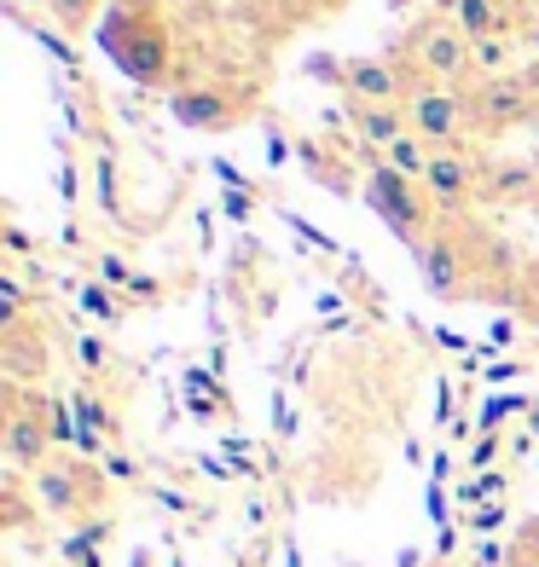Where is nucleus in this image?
Segmentation results:
<instances>
[{"label": "nucleus", "instance_id": "f257e3e1", "mask_svg": "<svg viewBox=\"0 0 539 567\" xmlns=\"http://www.w3.org/2000/svg\"><path fill=\"white\" fill-rule=\"evenodd\" d=\"M99 47L140 87H163L174 75V41L163 23V0H111L105 23H99Z\"/></svg>", "mask_w": 539, "mask_h": 567}, {"label": "nucleus", "instance_id": "f03ea898", "mask_svg": "<svg viewBox=\"0 0 539 567\" xmlns=\"http://www.w3.org/2000/svg\"><path fill=\"white\" fill-rule=\"evenodd\" d=\"M406 75H413L418 87H458V82H470L476 87V64H470V35L458 30V23L447 12H429L418 18L413 30H406L400 41V53Z\"/></svg>", "mask_w": 539, "mask_h": 567}, {"label": "nucleus", "instance_id": "7ed1b4c3", "mask_svg": "<svg viewBox=\"0 0 539 567\" xmlns=\"http://www.w3.org/2000/svg\"><path fill=\"white\" fill-rule=\"evenodd\" d=\"M30 486H35L41 515L75 522V527L93 522V515H105V504H111V475L88 457H59L53 452V463H41V470L30 475Z\"/></svg>", "mask_w": 539, "mask_h": 567}, {"label": "nucleus", "instance_id": "20e7f679", "mask_svg": "<svg viewBox=\"0 0 539 567\" xmlns=\"http://www.w3.org/2000/svg\"><path fill=\"white\" fill-rule=\"evenodd\" d=\"M366 203L377 209V220L395 231L400 244H424V238H435L441 231V209L429 203V192L418 186V179H406V174H395L383 157H366Z\"/></svg>", "mask_w": 539, "mask_h": 567}, {"label": "nucleus", "instance_id": "39448f33", "mask_svg": "<svg viewBox=\"0 0 539 567\" xmlns=\"http://www.w3.org/2000/svg\"><path fill=\"white\" fill-rule=\"evenodd\" d=\"M465 99H470V140L476 145H494V140L517 134L522 122L539 116V93L528 82V70L499 75V82H476Z\"/></svg>", "mask_w": 539, "mask_h": 567}, {"label": "nucleus", "instance_id": "423d86ee", "mask_svg": "<svg viewBox=\"0 0 539 567\" xmlns=\"http://www.w3.org/2000/svg\"><path fill=\"white\" fill-rule=\"evenodd\" d=\"M53 417H47V400L30 394L23 382H7V423H0V452L18 475H35L41 463H53Z\"/></svg>", "mask_w": 539, "mask_h": 567}, {"label": "nucleus", "instance_id": "0eeeda50", "mask_svg": "<svg viewBox=\"0 0 539 567\" xmlns=\"http://www.w3.org/2000/svg\"><path fill=\"white\" fill-rule=\"evenodd\" d=\"M255 111V87L250 82H180L169 93V116L197 134H226Z\"/></svg>", "mask_w": 539, "mask_h": 567}, {"label": "nucleus", "instance_id": "6e6552de", "mask_svg": "<svg viewBox=\"0 0 539 567\" xmlns=\"http://www.w3.org/2000/svg\"><path fill=\"white\" fill-rule=\"evenodd\" d=\"M413 261H418V278H424V290H429L435 301H465V296L476 290V255H470V244H465V231L447 226V220H441V231H435V238H424V244L413 249Z\"/></svg>", "mask_w": 539, "mask_h": 567}, {"label": "nucleus", "instance_id": "1a4fd4ad", "mask_svg": "<svg viewBox=\"0 0 539 567\" xmlns=\"http://www.w3.org/2000/svg\"><path fill=\"white\" fill-rule=\"evenodd\" d=\"M406 122L429 151H458V145H476L470 140V99L458 87H418L406 99Z\"/></svg>", "mask_w": 539, "mask_h": 567}, {"label": "nucleus", "instance_id": "9d476101", "mask_svg": "<svg viewBox=\"0 0 539 567\" xmlns=\"http://www.w3.org/2000/svg\"><path fill=\"white\" fill-rule=\"evenodd\" d=\"M481 168H487V157L476 145L435 151V163L424 174V192H429L435 209H441V220L458 215V209H470V203H481Z\"/></svg>", "mask_w": 539, "mask_h": 567}, {"label": "nucleus", "instance_id": "9b49d317", "mask_svg": "<svg viewBox=\"0 0 539 567\" xmlns=\"http://www.w3.org/2000/svg\"><path fill=\"white\" fill-rule=\"evenodd\" d=\"M441 12L470 41H517L522 35V7L517 0H447Z\"/></svg>", "mask_w": 539, "mask_h": 567}, {"label": "nucleus", "instance_id": "f8f14e48", "mask_svg": "<svg viewBox=\"0 0 539 567\" xmlns=\"http://www.w3.org/2000/svg\"><path fill=\"white\" fill-rule=\"evenodd\" d=\"M0 365H7V382H30L53 371V353H47V330H35V319H23L12 330H0Z\"/></svg>", "mask_w": 539, "mask_h": 567}, {"label": "nucleus", "instance_id": "ddd939ff", "mask_svg": "<svg viewBox=\"0 0 539 567\" xmlns=\"http://www.w3.org/2000/svg\"><path fill=\"white\" fill-rule=\"evenodd\" d=\"M348 134L366 145V157H383L395 140L413 134V122H406V105H348Z\"/></svg>", "mask_w": 539, "mask_h": 567}, {"label": "nucleus", "instance_id": "4468645a", "mask_svg": "<svg viewBox=\"0 0 539 567\" xmlns=\"http://www.w3.org/2000/svg\"><path fill=\"white\" fill-rule=\"evenodd\" d=\"M533 179H539L533 163L487 157V168H481V203H494V197H528V192H533Z\"/></svg>", "mask_w": 539, "mask_h": 567}, {"label": "nucleus", "instance_id": "2eb2a0df", "mask_svg": "<svg viewBox=\"0 0 539 567\" xmlns=\"http://www.w3.org/2000/svg\"><path fill=\"white\" fill-rule=\"evenodd\" d=\"M35 498V486H30V475H7V486H0V504H7V509H0V527H7V533H23V527H30L35 522V515H41V504H30Z\"/></svg>", "mask_w": 539, "mask_h": 567}, {"label": "nucleus", "instance_id": "dca6fc26", "mask_svg": "<svg viewBox=\"0 0 539 567\" xmlns=\"http://www.w3.org/2000/svg\"><path fill=\"white\" fill-rule=\"evenodd\" d=\"M470 64H476V82L517 75V41H470Z\"/></svg>", "mask_w": 539, "mask_h": 567}, {"label": "nucleus", "instance_id": "f3484780", "mask_svg": "<svg viewBox=\"0 0 539 567\" xmlns=\"http://www.w3.org/2000/svg\"><path fill=\"white\" fill-rule=\"evenodd\" d=\"M75 301H82V313H88V319H99V324H122V313H128V296H122V290H111L105 278H88Z\"/></svg>", "mask_w": 539, "mask_h": 567}, {"label": "nucleus", "instance_id": "a211bd4d", "mask_svg": "<svg viewBox=\"0 0 539 567\" xmlns=\"http://www.w3.org/2000/svg\"><path fill=\"white\" fill-rule=\"evenodd\" d=\"M383 163H389L395 174H406V179H418V186H424V174H429V163H435V151H429L418 134H406V140H395L389 151H383Z\"/></svg>", "mask_w": 539, "mask_h": 567}, {"label": "nucleus", "instance_id": "6ab92c4d", "mask_svg": "<svg viewBox=\"0 0 539 567\" xmlns=\"http://www.w3.org/2000/svg\"><path fill=\"white\" fill-rule=\"evenodd\" d=\"M47 12H53L70 35H88L105 23V0H47Z\"/></svg>", "mask_w": 539, "mask_h": 567}, {"label": "nucleus", "instance_id": "aec40b11", "mask_svg": "<svg viewBox=\"0 0 539 567\" xmlns=\"http://www.w3.org/2000/svg\"><path fill=\"white\" fill-rule=\"evenodd\" d=\"M296 151H302V163H307V174H314L319 186H330V192H348V174H343V157H330V151H319L314 140H302Z\"/></svg>", "mask_w": 539, "mask_h": 567}, {"label": "nucleus", "instance_id": "412c9836", "mask_svg": "<svg viewBox=\"0 0 539 567\" xmlns=\"http://www.w3.org/2000/svg\"><path fill=\"white\" fill-rule=\"evenodd\" d=\"M75 359H82V371L93 377V389L116 371V348L105 337H75Z\"/></svg>", "mask_w": 539, "mask_h": 567}, {"label": "nucleus", "instance_id": "4be33fe9", "mask_svg": "<svg viewBox=\"0 0 539 567\" xmlns=\"http://www.w3.org/2000/svg\"><path fill=\"white\" fill-rule=\"evenodd\" d=\"M505 567H539V522H528L517 538H510V561Z\"/></svg>", "mask_w": 539, "mask_h": 567}, {"label": "nucleus", "instance_id": "5701e85b", "mask_svg": "<svg viewBox=\"0 0 539 567\" xmlns=\"http://www.w3.org/2000/svg\"><path fill=\"white\" fill-rule=\"evenodd\" d=\"M93 168H99V203H105V215H122V209H116V163L99 157Z\"/></svg>", "mask_w": 539, "mask_h": 567}, {"label": "nucleus", "instance_id": "b1692460", "mask_svg": "<svg viewBox=\"0 0 539 567\" xmlns=\"http://www.w3.org/2000/svg\"><path fill=\"white\" fill-rule=\"evenodd\" d=\"M105 475H111V481H134L140 470H134V463H128L122 452H105Z\"/></svg>", "mask_w": 539, "mask_h": 567}, {"label": "nucleus", "instance_id": "393cba45", "mask_svg": "<svg viewBox=\"0 0 539 567\" xmlns=\"http://www.w3.org/2000/svg\"><path fill=\"white\" fill-rule=\"evenodd\" d=\"M7 244H12V249H18V255H30V238H23V231H18V226H12V220H7Z\"/></svg>", "mask_w": 539, "mask_h": 567}, {"label": "nucleus", "instance_id": "a878e982", "mask_svg": "<svg viewBox=\"0 0 539 567\" xmlns=\"http://www.w3.org/2000/svg\"><path fill=\"white\" fill-rule=\"evenodd\" d=\"M35 7H47V0H35Z\"/></svg>", "mask_w": 539, "mask_h": 567}, {"label": "nucleus", "instance_id": "bb28decb", "mask_svg": "<svg viewBox=\"0 0 539 567\" xmlns=\"http://www.w3.org/2000/svg\"><path fill=\"white\" fill-rule=\"evenodd\" d=\"M53 567H64V561H53Z\"/></svg>", "mask_w": 539, "mask_h": 567}]
</instances>
